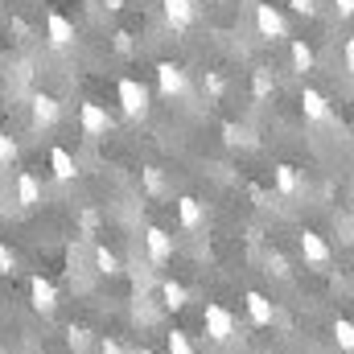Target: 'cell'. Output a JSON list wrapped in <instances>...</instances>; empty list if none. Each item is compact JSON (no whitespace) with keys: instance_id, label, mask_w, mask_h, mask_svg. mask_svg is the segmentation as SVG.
<instances>
[{"instance_id":"cell-1","label":"cell","mask_w":354,"mask_h":354,"mask_svg":"<svg viewBox=\"0 0 354 354\" xmlns=\"http://www.w3.org/2000/svg\"><path fill=\"white\" fill-rule=\"evenodd\" d=\"M115 95H120V107H124L128 120H145V115H149V91H145V83H136V79H120Z\"/></svg>"},{"instance_id":"cell-2","label":"cell","mask_w":354,"mask_h":354,"mask_svg":"<svg viewBox=\"0 0 354 354\" xmlns=\"http://www.w3.org/2000/svg\"><path fill=\"white\" fill-rule=\"evenodd\" d=\"M202 326H206V334H210L214 342H227V338L235 334V317H231V309H223V305H206Z\"/></svg>"},{"instance_id":"cell-3","label":"cell","mask_w":354,"mask_h":354,"mask_svg":"<svg viewBox=\"0 0 354 354\" xmlns=\"http://www.w3.org/2000/svg\"><path fill=\"white\" fill-rule=\"evenodd\" d=\"M157 87H161V95H169V99H181L189 91V79H185V71L177 62H161L157 66Z\"/></svg>"},{"instance_id":"cell-4","label":"cell","mask_w":354,"mask_h":354,"mask_svg":"<svg viewBox=\"0 0 354 354\" xmlns=\"http://www.w3.org/2000/svg\"><path fill=\"white\" fill-rule=\"evenodd\" d=\"M58 115H62V103H58L54 95H33V103H29V120H33V128H54Z\"/></svg>"},{"instance_id":"cell-5","label":"cell","mask_w":354,"mask_h":354,"mask_svg":"<svg viewBox=\"0 0 354 354\" xmlns=\"http://www.w3.org/2000/svg\"><path fill=\"white\" fill-rule=\"evenodd\" d=\"M256 29H260V37H268V41H280V37H288V29H284V17H280L272 4H256Z\"/></svg>"},{"instance_id":"cell-6","label":"cell","mask_w":354,"mask_h":354,"mask_svg":"<svg viewBox=\"0 0 354 354\" xmlns=\"http://www.w3.org/2000/svg\"><path fill=\"white\" fill-rule=\"evenodd\" d=\"M79 124H83V132H87V136H95V140H99V136H107L111 115H107L99 103H83V107H79Z\"/></svg>"},{"instance_id":"cell-7","label":"cell","mask_w":354,"mask_h":354,"mask_svg":"<svg viewBox=\"0 0 354 354\" xmlns=\"http://www.w3.org/2000/svg\"><path fill=\"white\" fill-rule=\"evenodd\" d=\"M29 297H33V309H37V313H54V309H58V288H54L46 276H33V280H29Z\"/></svg>"},{"instance_id":"cell-8","label":"cell","mask_w":354,"mask_h":354,"mask_svg":"<svg viewBox=\"0 0 354 354\" xmlns=\"http://www.w3.org/2000/svg\"><path fill=\"white\" fill-rule=\"evenodd\" d=\"M161 4H165V21L174 29H189L198 21V4L194 0H161Z\"/></svg>"},{"instance_id":"cell-9","label":"cell","mask_w":354,"mask_h":354,"mask_svg":"<svg viewBox=\"0 0 354 354\" xmlns=\"http://www.w3.org/2000/svg\"><path fill=\"white\" fill-rule=\"evenodd\" d=\"M301 111H305V120H313V124H326V120L334 115V111H330V99L313 87H305V95H301Z\"/></svg>"},{"instance_id":"cell-10","label":"cell","mask_w":354,"mask_h":354,"mask_svg":"<svg viewBox=\"0 0 354 354\" xmlns=\"http://www.w3.org/2000/svg\"><path fill=\"white\" fill-rule=\"evenodd\" d=\"M301 256L309 260V264H330V243L317 235V231H301Z\"/></svg>"},{"instance_id":"cell-11","label":"cell","mask_w":354,"mask_h":354,"mask_svg":"<svg viewBox=\"0 0 354 354\" xmlns=\"http://www.w3.org/2000/svg\"><path fill=\"white\" fill-rule=\"evenodd\" d=\"M46 33H50V46H58V50L75 41V25H71L62 12H50V17H46Z\"/></svg>"},{"instance_id":"cell-12","label":"cell","mask_w":354,"mask_h":354,"mask_svg":"<svg viewBox=\"0 0 354 354\" xmlns=\"http://www.w3.org/2000/svg\"><path fill=\"white\" fill-rule=\"evenodd\" d=\"M149 256H153V264H165V260L174 256V239H169V231L149 227Z\"/></svg>"},{"instance_id":"cell-13","label":"cell","mask_w":354,"mask_h":354,"mask_svg":"<svg viewBox=\"0 0 354 354\" xmlns=\"http://www.w3.org/2000/svg\"><path fill=\"white\" fill-rule=\"evenodd\" d=\"M50 169H54V177L58 181H75V174H79V165H75V157L58 145V149H50Z\"/></svg>"},{"instance_id":"cell-14","label":"cell","mask_w":354,"mask_h":354,"mask_svg":"<svg viewBox=\"0 0 354 354\" xmlns=\"http://www.w3.org/2000/svg\"><path fill=\"white\" fill-rule=\"evenodd\" d=\"M177 218H181V227H185V231L202 227V218H206V214H202V202H198V198H189V194H185V198H177Z\"/></svg>"},{"instance_id":"cell-15","label":"cell","mask_w":354,"mask_h":354,"mask_svg":"<svg viewBox=\"0 0 354 354\" xmlns=\"http://www.w3.org/2000/svg\"><path fill=\"white\" fill-rule=\"evenodd\" d=\"M17 202H21V206H37V202H41V181L29 174V169L17 177Z\"/></svg>"},{"instance_id":"cell-16","label":"cell","mask_w":354,"mask_h":354,"mask_svg":"<svg viewBox=\"0 0 354 354\" xmlns=\"http://www.w3.org/2000/svg\"><path fill=\"white\" fill-rule=\"evenodd\" d=\"M248 313H252L256 326H272V317H276V309H272V301L264 292H248Z\"/></svg>"},{"instance_id":"cell-17","label":"cell","mask_w":354,"mask_h":354,"mask_svg":"<svg viewBox=\"0 0 354 354\" xmlns=\"http://www.w3.org/2000/svg\"><path fill=\"white\" fill-rule=\"evenodd\" d=\"M161 301H165V309H185L189 305V292L177 280H161Z\"/></svg>"},{"instance_id":"cell-18","label":"cell","mask_w":354,"mask_h":354,"mask_svg":"<svg viewBox=\"0 0 354 354\" xmlns=\"http://www.w3.org/2000/svg\"><path fill=\"white\" fill-rule=\"evenodd\" d=\"M276 189H280V194H284V198H292V194H297V189H301V177H297V169H292V165H276Z\"/></svg>"},{"instance_id":"cell-19","label":"cell","mask_w":354,"mask_h":354,"mask_svg":"<svg viewBox=\"0 0 354 354\" xmlns=\"http://www.w3.org/2000/svg\"><path fill=\"white\" fill-rule=\"evenodd\" d=\"M95 268H99L103 276H115V272H120V256L107 252V248H95Z\"/></svg>"},{"instance_id":"cell-20","label":"cell","mask_w":354,"mask_h":354,"mask_svg":"<svg viewBox=\"0 0 354 354\" xmlns=\"http://www.w3.org/2000/svg\"><path fill=\"white\" fill-rule=\"evenodd\" d=\"M292 66L305 75V71H313V50L305 46V41H292Z\"/></svg>"},{"instance_id":"cell-21","label":"cell","mask_w":354,"mask_h":354,"mask_svg":"<svg viewBox=\"0 0 354 354\" xmlns=\"http://www.w3.org/2000/svg\"><path fill=\"white\" fill-rule=\"evenodd\" d=\"M334 338H338V346H342L346 354L354 351V326L346 322V317H342V322H334Z\"/></svg>"},{"instance_id":"cell-22","label":"cell","mask_w":354,"mask_h":354,"mask_svg":"<svg viewBox=\"0 0 354 354\" xmlns=\"http://www.w3.org/2000/svg\"><path fill=\"white\" fill-rule=\"evenodd\" d=\"M169 354H194V342H189L185 330H174L169 334Z\"/></svg>"},{"instance_id":"cell-23","label":"cell","mask_w":354,"mask_h":354,"mask_svg":"<svg viewBox=\"0 0 354 354\" xmlns=\"http://www.w3.org/2000/svg\"><path fill=\"white\" fill-rule=\"evenodd\" d=\"M145 189H149V194H165V177H161V169H153V165L145 169Z\"/></svg>"},{"instance_id":"cell-24","label":"cell","mask_w":354,"mask_h":354,"mask_svg":"<svg viewBox=\"0 0 354 354\" xmlns=\"http://www.w3.org/2000/svg\"><path fill=\"white\" fill-rule=\"evenodd\" d=\"M252 91H256V99H268V95H272V79H268V71H256Z\"/></svg>"},{"instance_id":"cell-25","label":"cell","mask_w":354,"mask_h":354,"mask_svg":"<svg viewBox=\"0 0 354 354\" xmlns=\"http://www.w3.org/2000/svg\"><path fill=\"white\" fill-rule=\"evenodd\" d=\"M12 157H17V140L8 132H0V165H8Z\"/></svg>"},{"instance_id":"cell-26","label":"cell","mask_w":354,"mask_h":354,"mask_svg":"<svg viewBox=\"0 0 354 354\" xmlns=\"http://www.w3.org/2000/svg\"><path fill=\"white\" fill-rule=\"evenodd\" d=\"M268 272H276V276H288V260H284L280 252H268Z\"/></svg>"},{"instance_id":"cell-27","label":"cell","mask_w":354,"mask_h":354,"mask_svg":"<svg viewBox=\"0 0 354 354\" xmlns=\"http://www.w3.org/2000/svg\"><path fill=\"white\" fill-rule=\"evenodd\" d=\"M66 342H71L75 351H83V346H87V330H83V326H71V330H66Z\"/></svg>"},{"instance_id":"cell-28","label":"cell","mask_w":354,"mask_h":354,"mask_svg":"<svg viewBox=\"0 0 354 354\" xmlns=\"http://www.w3.org/2000/svg\"><path fill=\"white\" fill-rule=\"evenodd\" d=\"M0 272H4V276H12V272H17V256H12L4 243H0Z\"/></svg>"},{"instance_id":"cell-29","label":"cell","mask_w":354,"mask_h":354,"mask_svg":"<svg viewBox=\"0 0 354 354\" xmlns=\"http://www.w3.org/2000/svg\"><path fill=\"white\" fill-rule=\"evenodd\" d=\"M223 87H227V83H223V75H214V71H210V75H206V91H210V95H223Z\"/></svg>"},{"instance_id":"cell-30","label":"cell","mask_w":354,"mask_h":354,"mask_svg":"<svg viewBox=\"0 0 354 354\" xmlns=\"http://www.w3.org/2000/svg\"><path fill=\"white\" fill-rule=\"evenodd\" d=\"M288 4H292L297 12H305V17H313V12H317V0H288Z\"/></svg>"},{"instance_id":"cell-31","label":"cell","mask_w":354,"mask_h":354,"mask_svg":"<svg viewBox=\"0 0 354 354\" xmlns=\"http://www.w3.org/2000/svg\"><path fill=\"white\" fill-rule=\"evenodd\" d=\"M223 136H227L231 145H239V140H243V128H235V124H223Z\"/></svg>"},{"instance_id":"cell-32","label":"cell","mask_w":354,"mask_h":354,"mask_svg":"<svg viewBox=\"0 0 354 354\" xmlns=\"http://www.w3.org/2000/svg\"><path fill=\"white\" fill-rule=\"evenodd\" d=\"M99 354H124V346H120L115 338H103V342H99Z\"/></svg>"},{"instance_id":"cell-33","label":"cell","mask_w":354,"mask_h":354,"mask_svg":"<svg viewBox=\"0 0 354 354\" xmlns=\"http://www.w3.org/2000/svg\"><path fill=\"white\" fill-rule=\"evenodd\" d=\"M83 227H87V231H95V227H99V214H95V210H87V214H83Z\"/></svg>"},{"instance_id":"cell-34","label":"cell","mask_w":354,"mask_h":354,"mask_svg":"<svg viewBox=\"0 0 354 354\" xmlns=\"http://www.w3.org/2000/svg\"><path fill=\"white\" fill-rule=\"evenodd\" d=\"M334 4H338V12H342V17H351V12H354V0H334Z\"/></svg>"},{"instance_id":"cell-35","label":"cell","mask_w":354,"mask_h":354,"mask_svg":"<svg viewBox=\"0 0 354 354\" xmlns=\"http://www.w3.org/2000/svg\"><path fill=\"white\" fill-rule=\"evenodd\" d=\"M103 4H107L111 12H115V8H124V0H103Z\"/></svg>"},{"instance_id":"cell-36","label":"cell","mask_w":354,"mask_h":354,"mask_svg":"<svg viewBox=\"0 0 354 354\" xmlns=\"http://www.w3.org/2000/svg\"><path fill=\"white\" fill-rule=\"evenodd\" d=\"M136 354H153V351H136Z\"/></svg>"},{"instance_id":"cell-37","label":"cell","mask_w":354,"mask_h":354,"mask_svg":"<svg viewBox=\"0 0 354 354\" xmlns=\"http://www.w3.org/2000/svg\"><path fill=\"white\" fill-rule=\"evenodd\" d=\"M206 4H214V0H206Z\"/></svg>"}]
</instances>
